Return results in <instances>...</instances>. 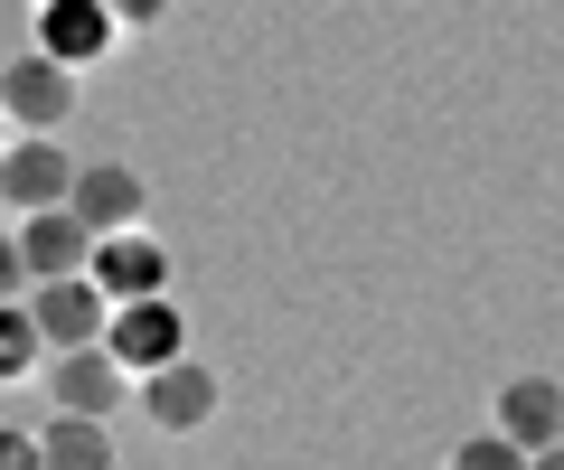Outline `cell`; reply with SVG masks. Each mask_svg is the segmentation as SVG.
<instances>
[{
  "label": "cell",
  "instance_id": "5bb4252c",
  "mask_svg": "<svg viewBox=\"0 0 564 470\" xmlns=\"http://www.w3.org/2000/svg\"><path fill=\"white\" fill-rule=\"evenodd\" d=\"M452 470H527V451H518V442H508V433H499V424H489V433H470V442H462V451H452Z\"/></svg>",
  "mask_w": 564,
  "mask_h": 470
},
{
  "label": "cell",
  "instance_id": "7c38bea8",
  "mask_svg": "<svg viewBox=\"0 0 564 470\" xmlns=\"http://www.w3.org/2000/svg\"><path fill=\"white\" fill-rule=\"evenodd\" d=\"M39 451H47V470H113V433H104L95 414H47Z\"/></svg>",
  "mask_w": 564,
  "mask_h": 470
},
{
  "label": "cell",
  "instance_id": "30bf717a",
  "mask_svg": "<svg viewBox=\"0 0 564 470\" xmlns=\"http://www.w3.org/2000/svg\"><path fill=\"white\" fill-rule=\"evenodd\" d=\"M104 47H113V10L104 0H47L39 10V57H57V66H95Z\"/></svg>",
  "mask_w": 564,
  "mask_h": 470
},
{
  "label": "cell",
  "instance_id": "3957f363",
  "mask_svg": "<svg viewBox=\"0 0 564 470\" xmlns=\"http://www.w3.org/2000/svg\"><path fill=\"white\" fill-rule=\"evenodd\" d=\"M0 113L20 132H66V113H76V66H57V57H10L0 66Z\"/></svg>",
  "mask_w": 564,
  "mask_h": 470
},
{
  "label": "cell",
  "instance_id": "277c9868",
  "mask_svg": "<svg viewBox=\"0 0 564 470\" xmlns=\"http://www.w3.org/2000/svg\"><path fill=\"white\" fill-rule=\"evenodd\" d=\"M29 320H39L47 358H66V348H104L113 302L95 292V273H85V283H29Z\"/></svg>",
  "mask_w": 564,
  "mask_h": 470
},
{
  "label": "cell",
  "instance_id": "8992f818",
  "mask_svg": "<svg viewBox=\"0 0 564 470\" xmlns=\"http://www.w3.org/2000/svg\"><path fill=\"white\" fill-rule=\"evenodd\" d=\"M95 292H104V302H161V292H170V245H151V236H141V226H132V236H104V245H95Z\"/></svg>",
  "mask_w": 564,
  "mask_h": 470
},
{
  "label": "cell",
  "instance_id": "4fadbf2b",
  "mask_svg": "<svg viewBox=\"0 0 564 470\" xmlns=\"http://www.w3.org/2000/svg\"><path fill=\"white\" fill-rule=\"evenodd\" d=\"M29 368H47V339L29 320V302H0V376H29Z\"/></svg>",
  "mask_w": 564,
  "mask_h": 470
},
{
  "label": "cell",
  "instance_id": "9c48e42d",
  "mask_svg": "<svg viewBox=\"0 0 564 470\" xmlns=\"http://www.w3.org/2000/svg\"><path fill=\"white\" fill-rule=\"evenodd\" d=\"M141 414L161 433H198L207 414H217V368H198V358H170V368L141 376Z\"/></svg>",
  "mask_w": 564,
  "mask_h": 470
},
{
  "label": "cell",
  "instance_id": "9a60e30c",
  "mask_svg": "<svg viewBox=\"0 0 564 470\" xmlns=\"http://www.w3.org/2000/svg\"><path fill=\"white\" fill-rule=\"evenodd\" d=\"M0 470H47L39 433H20V424H0Z\"/></svg>",
  "mask_w": 564,
  "mask_h": 470
},
{
  "label": "cell",
  "instance_id": "6da1fadb",
  "mask_svg": "<svg viewBox=\"0 0 564 470\" xmlns=\"http://www.w3.org/2000/svg\"><path fill=\"white\" fill-rule=\"evenodd\" d=\"M76 170H85V161H66L57 132H20V142L0 151V198L20 207V217H47V207L76 198Z\"/></svg>",
  "mask_w": 564,
  "mask_h": 470
},
{
  "label": "cell",
  "instance_id": "5b68a950",
  "mask_svg": "<svg viewBox=\"0 0 564 470\" xmlns=\"http://www.w3.org/2000/svg\"><path fill=\"white\" fill-rule=\"evenodd\" d=\"M141 207H151L141 170H122V161H85V170H76V198H66V217H76L85 236L104 245V236H132Z\"/></svg>",
  "mask_w": 564,
  "mask_h": 470
},
{
  "label": "cell",
  "instance_id": "e0dca14e",
  "mask_svg": "<svg viewBox=\"0 0 564 470\" xmlns=\"http://www.w3.org/2000/svg\"><path fill=\"white\" fill-rule=\"evenodd\" d=\"M104 10H113V29H151L170 0H104Z\"/></svg>",
  "mask_w": 564,
  "mask_h": 470
},
{
  "label": "cell",
  "instance_id": "8fae6325",
  "mask_svg": "<svg viewBox=\"0 0 564 470\" xmlns=\"http://www.w3.org/2000/svg\"><path fill=\"white\" fill-rule=\"evenodd\" d=\"M499 433L527 451V461L555 451V442H564V386H555V376H518V386L499 395Z\"/></svg>",
  "mask_w": 564,
  "mask_h": 470
},
{
  "label": "cell",
  "instance_id": "d6986e66",
  "mask_svg": "<svg viewBox=\"0 0 564 470\" xmlns=\"http://www.w3.org/2000/svg\"><path fill=\"white\" fill-rule=\"evenodd\" d=\"M0 123H10V113H0Z\"/></svg>",
  "mask_w": 564,
  "mask_h": 470
},
{
  "label": "cell",
  "instance_id": "ffe728a7",
  "mask_svg": "<svg viewBox=\"0 0 564 470\" xmlns=\"http://www.w3.org/2000/svg\"><path fill=\"white\" fill-rule=\"evenodd\" d=\"M0 207H10V198H0Z\"/></svg>",
  "mask_w": 564,
  "mask_h": 470
},
{
  "label": "cell",
  "instance_id": "7a4b0ae2",
  "mask_svg": "<svg viewBox=\"0 0 564 470\" xmlns=\"http://www.w3.org/2000/svg\"><path fill=\"white\" fill-rule=\"evenodd\" d=\"M104 348H113V368L141 386L151 368L188 358V320H180V302H170V292H161V302H122V310H113V329H104Z\"/></svg>",
  "mask_w": 564,
  "mask_h": 470
},
{
  "label": "cell",
  "instance_id": "52a82bcc",
  "mask_svg": "<svg viewBox=\"0 0 564 470\" xmlns=\"http://www.w3.org/2000/svg\"><path fill=\"white\" fill-rule=\"evenodd\" d=\"M20 264H29V283H85V273H95V236H85L66 207L20 217Z\"/></svg>",
  "mask_w": 564,
  "mask_h": 470
},
{
  "label": "cell",
  "instance_id": "2e32d148",
  "mask_svg": "<svg viewBox=\"0 0 564 470\" xmlns=\"http://www.w3.org/2000/svg\"><path fill=\"white\" fill-rule=\"evenodd\" d=\"M0 302H29V264H20V236H0Z\"/></svg>",
  "mask_w": 564,
  "mask_h": 470
},
{
  "label": "cell",
  "instance_id": "ba28073f",
  "mask_svg": "<svg viewBox=\"0 0 564 470\" xmlns=\"http://www.w3.org/2000/svg\"><path fill=\"white\" fill-rule=\"evenodd\" d=\"M47 395H57V414H113L122 395H132V376L113 368V348H66V358H47Z\"/></svg>",
  "mask_w": 564,
  "mask_h": 470
},
{
  "label": "cell",
  "instance_id": "ac0fdd59",
  "mask_svg": "<svg viewBox=\"0 0 564 470\" xmlns=\"http://www.w3.org/2000/svg\"><path fill=\"white\" fill-rule=\"evenodd\" d=\"M527 470H564V442H555V451H536V461H527Z\"/></svg>",
  "mask_w": 564,
  "mask_h": 470
}]
</instances>
